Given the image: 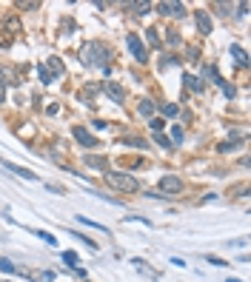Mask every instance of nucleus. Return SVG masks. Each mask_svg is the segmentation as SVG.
Wrapping results in <instances>:
<instances>
[{
	"instance_id": "nucleus-1",
	"label": "nucleus",
	"mask_w": 251,
	"mask_h": 282,
	"mask_svg": "<svg viewBox=\"0 0 251 282\" xmlns=\"http://www.w3.org/2000/svg\"><path fill=\"white\" fill-rule=\"evenodd\" d=\"M80 57H83V63L86 66H94V68H109V57H112V52L106 49L103 43H86L83 46V52H80Z\"/></svg>"
},
{
	"instance_id": "nucleus-2",
	"label": "nucleus",
	"mask_w": 251,
	"mask_h": 282,
	"mask_svg": "<svg viewBox=\"0 0 251 282\" xmlns=\"http://www.w3.org/2000/svg\"><path fill=\"white\" fill-rule=\"evenodd\" d=\"M106 182L112 185V188H117V191H123V194H134L140 191V180L137 177H131V174H123V171H106Z\"/></svg>"
},
{
	"instance_id": "nucleus-3",
	"label": "nucleus",
	"mask_w": 251,
	"mask_h": 282,
	"mask_svg": "<svg viewBox=\"0 0 251 282\" xmlns=\"http://www.w3.org/2000/svg\"><path fill=\"white\" fill-rule=\"evenodd\" d=\"M180 191H183L180 177H163L160 180V197H177Z\"/></svg>"
},
{
	"instance_id": "nucleus-4",
	"label": "nucleus",
	"mask_w": 251,
	"mask_h": 282,
	"mask_svg": "<svg viewBox=\"0 0 251 282\" xmlns=\"http://www.w3.org/2000/svg\"><path fill=\"white\" fill-rule=\"evenodd\" d=\"M126 43H128V49H131V55H134V60H140V63H146V46H143V40H140L137 34H128V37H126Z\"/></svg>"
},
{
	"instance_id": "nucleus-5",
	"label": "nucleus",
	"mask_w": 251,
	"mask_h": 282,
	"mask_svg": "<svg viewBox=\"0 0 251 282\" xmlns=\"http://www.w3.org/2000/svg\"><path fill=\"white\" fill-rule=\"evenodd\" d=\"M160 14H169V17H183L186 14V6L183 3H157Z\"/></svg>"
},
{
	"instance_id": "nucleus-6",
	"label": "nucleus",
	"mask_w": 251,
	"mask_h": 282,
	"mask_svg": "<svg viewBox=\"0 0 251 282\" xmlns=\"http://www.w3.org/2000/svg\"><path fill=\"white\" fill-rule=\"evenodd\" d=\"M194 20H197L200 34H211V17H208V11H194Z\"/></svg>"
},
{
	"instance_id": "nucleus-7",
	"label": "nucleus",
	"mask_w": 251,
	"mask_h": 282,
	"mask_svg": "<svg viewBox=\"0 0 251 282\" xmlns=\"http://www.w3.org/2000/svg\"><path fill=\"white\" fill-rule=\"evenodd\" d=\"M71 131H74V137H77V140H80V143H83L86 148H97V143H94V137H91L89 131L83 128V125H74Z\"/></svg>"
},
{
	"instance_id": "nucleus-8",
	"label": "nucleus",
	"mask_w": 251,
	"mask_h": 282,
	"mask_svg": "<svg viewBox=\"0 0 251 282\" xmlns=\"http://www.w3.org/2000/svg\"><path fill=\"white\" fill-rule=\"evenodd\" d=\"M106 94H109V97H112L114 103H123V97H126L123 86H117V83H112V80L106 83Z\"/></svg>"
},
{
	"instance_id": "nucleus-9",
	"label": "nucleus",
	"mask_w": 251,
	"mask_h": 282,
	"mask_svg": "<svg viewBox=\"0 0 251 282\" xmlns=\"http://www.w3.org/2000/svg\"><path fill=\"white\" fill-rule=\"evenodd\" d=\"M3 169H9L11 174H17V177H26V180H34V171H26V169H20V166H14V163H9V160H3Z\"/></svg>"
},
{
	"instance_id": "nucleus-10",
	"label": "nucleus",
	"mask_w": 251,
	"mask_h": 282,
	"mask_svg": "<svg viewBox=\"0 0 251 282\" xmlns=\"http://www.w3.org/2000/svg\"><path fill=\"white\" fill-rule=\"evenodd\" d=\"M46 71L52 74V80H55V77H60V74H63V63H60L57 57H49V66H46Z\"/></svg>"
},
{
	"instance_id": "nucleus-11",
	"label": "nucleus",
	"mask_w": 251,
	"mask_h": 282,
	"mask_svg": "<svg viewBox=\"0 0 251 282\" xmlns=\"http://www.w3.org/2000/svg\"><path fill=\"white\" fill-rule=\"evenodd\" d=\"M86 166H89V169H100V171L109 169V163H106L103 157H94V154H89V157H86Z\"/></svg>"
},
{
	"instance_id": "nucleus-12",
	"label": "nucleus",
	"mask_w": 251,
	"mask_h": 282,
	"mask_svg": "<svg viewBox=\"0 0 251 282\" xmlns=\"http://www.w3.org/2000/svg\"><path fill=\"white\" fill-rule=\"evenodd\" d=\"M134 268H137L140 274H146V277H151V280H160V274L154 271V268H148V265H146L143 260H134Z\"/></svg>"
},
{
	"instance_id": "nucleus-13",
	"label": "nucleus",
	"mask_w": 251,
	"mask_h": 282,
	"mask_svg": "<svg viewBox=\"0 0 251 282\" xmlns=\"http://www.w3.org/2000/svg\"><path fill=\"white\" fill-rule=\"evenodd\" d=\"M137 112H140V117H154V103L151 100H140Z\"/></svg>"
},
{
	"instance_id": "nucleus-14",
	"label": "nucleus",
	"mask_w": 251,
	"mask_h": 282,
	"mask_svg": "<svg viewBox=\"0 0 251 282\" xmlns=\"http://www.w3.org/2000/svg\"><path fill=\"white\" fill-rule=\"evenodd\" d=\"M77 223H83V226L94 228V231H103V234H109V228H106V226H100V223H91L89 217H77Z\"/></svg>"
},
{
	"instance_id": "nucleus-15",
	"label": "nucleus",
	"mask_w": 251,
	"mask_h": 282,
	"mask_svg": "<svg viewBox=\"0 0 251 282\" xmlns=\"http://www.w3.org/2000/svg\"><path fill=\"white\" fill-rule=\"evenodd\" d=\"M32 234H34V237H40L43 242H49V245H57L55 234H49V231H37V228H32Z\"/></svg>"
},
{
	"instance_id": "nucleus-16",
	"label": "nucleus",
	"mask_w": 251,
	"mask_h": 282,
	"mask_svg": "<svg viewBox=\"0 0 251 282\" xmlns=\"http://www.w3.org/2000/svg\"><path fill=\"white\" fill-rule=\"evenodd\" d=\"M186 86L191 91H203V83H200V77H194V74H186Z\"/></svg>"
},
{
	"instance_id": "nucleus-17",
	"label": "nucleus",
	"mask_w": 251,
	"mask_h": 282,
	"mask_svg": "<svg viewBox=\"0 0 251 282\" xmlns=\"http://www.w3.org/2000/svg\"><path fill=\"white\" fill-rule=\"evenodd\" d=\"M231 55L237 57V63H240V66H246V63H249V55H246V52H243L240 46H231Z\"/></svg>"
},
{
	"instance_id": "nucleus-18",
	"label": "nucleus",
	"mask_w": 251,
	"mask_h": 282,
	"mask_svg": "<svg viewBox=\"0 0 251 282\" xmlns=\"http://www.w3.org/2000/svg\"><path fill=\"white\" fill-rule=\"evenodd\" d=\"M0 271H6V274H17V265H14L11 260H3V257H0Z\"/></svg>"
},
{
	"instance_id": "nucleus-19",
	"label": "nucleus",
	"mask_w": 251,
	"mask_h": 282,
	"mask_svg": "<svg viewBox=\"0 0 251 282\" xmlns=\"http://www.w3.org/2000/svg\"><path fill=\"white\" fill-rule=\"evenodd\" d=\"M183 137H186L183 134V128L180 125H174V128H171V143H183Z\"/></svg>"
},
{
	"instance_id": "nucleus-20",
	"label": "nucleus",
	"mask_w": 251,
	"mask_h": 282,
	"mask_svg": "<svg viewBox=\"0 0 251 282\" xmlns=\"http://www.w3.org/2000/svg\"><path fill=\"white\" fill-rule=\"evenodd\" d=\"M63 260H66L68 265H77V262H80V257L74 254V251H63Z\"/></svg>"
},
{
	"instance_id": "nucleus-21",
	"label": "nucleus",
	"mask_w": 251,
	"mask_h": 282,
	"mask_svg": "<svg viewBox=\"0 0 251 282\" xmlns=\"http://www.w3.org/2000/svg\"><path fill=\"white\" fill-rule=\"evenodd\" d=\"M154 143H157L160 148H171V140H169V137H163V134L154 137Z\"/></svg>"
},
{
	"instance_id": "nucleus-22",
	"label": "nucleus",
	"mask_w": 251,
	"mask_h": 282,
	"mask_svg": "<svg viewBox=\"0 0 251 282\" xmlns=\"http://www.w3.org/2000/svg\"><path fill=\"white\" fill-rule=\"evenodd\" d=\"M177 112H180V109H177V106H174V103H169V106H166V109H163V114H166V117H177Z\"/></svg>"
},
{
	"instance_id": "nucleus-23",
	"label": "nucleus",
	"mask_w": 251,
	"mask_h": 282,
	"mask_svg": "<svg viewBox=\"0 0 251 282\" xmlns=\"http://www.w3.org/2000/svg\"><path fill=\"white\" fill-rule=\"evenodd\" d=\"M148 9H151V3H134V11H137V14H146Z\"/></svg>"
},
{
	"instance_id": "nucleus-24",
	"label": "nucleus",
	"mask_w": 251,
	"mask_h": 282,
	"mask_svg": "<svg viewBox=\"0 0 251 282\" xmlns=\"http://www.w3.org/2000/svg\"><path fill=\"white\" fill-rule=\"evenodd\" d=\"M163 125H166L163 120H151V123H148V128H151V131H157V134H160V131H163Z\"/></svg>"
},
{
	"instance_id": "nucleus-25",
	"label": "nucleus",
	"mask_w": 251,
	"mask_h": 282,
	"mask_svg": "<svg viewBox=\"0 0 251 282\" xmlns=\"http://www.w3.org/2000/svg\"><path fill=\"white\" fill-rule=\"evenodd\" d=\"M40 83H46V86H49V83H52V74H49V71H46V66H40Z\"/></svg>"
},
{
	"instance_id": "nucleus-26",
	"label": "nucleus",
	"mask_w": 251,
	"mask_h": 282,
	"mask_svg": "<svg viewBox=\"0 0 251 282\" xmlns=\"http://www.w3.org/2000/svg\"><path fill=\"white\" fill-rule=\"evenodd\" d=\"M146 34H148V43H151V46H157V43H160V37H157V32H154V29H148Z\"/></svg>"
},
{
	"instance_id": "nucleus-27",
	"label": "nucleus",
	"mask_w": 251,
	"mask_h": 282,
	"mask_svg": "<svg viewBox=\"0 0 251 282\" xmlns=\"http://www.w3.org/2000/svg\"><path fill=\"white\" fill-rule=\"evenodd\" d=\"M123 143H128V146H137V148H146V143H143V140H123Z\"/></svg>"
},
{
	"instance_id": "nucleus-28",
	"label": "nucleus",
	"mask_w": 251,
	"mask_h": 282,
	"mask_svg": "<svg viewBox=\"0 0 251 282\" xmlns=\"http://www.w3.org/2000/svg\"><path fill=\"white\" fill-rule=\"evenodd\" d=\"M223 91H226V97H234V86H228V83H223Z\"/></svg>"
},
{
	"instance_id": "nucleus-29",
	"label": "nucleus",
	"mask_w": 251,
	"mask_h": 282,
	"mask_svg": "<svg viewBox=\"0 0 251 282\" xmlns=\"http://www.w3.org/2000/svg\"><path fill=\"white\" fill-rule=\"evenodd\" d=\"M3 97H6V83L0 80V103H3Z\"/></svg>"
},
{
	"instance_id": "nucleus-30",
	"label": "nucleus",
	"mask_w": 251,
	"mask_h": 282,
	"mask_svg": "<svg viewBox=\"0 0 251 282\" xmlns=\"http://www.w3.org/2000/svg\"><path fill=\"white\" fill-rule=\"evenodd\" d=\"M228 282H243V280H228Z\"/></svg>"
}]
</instances>
